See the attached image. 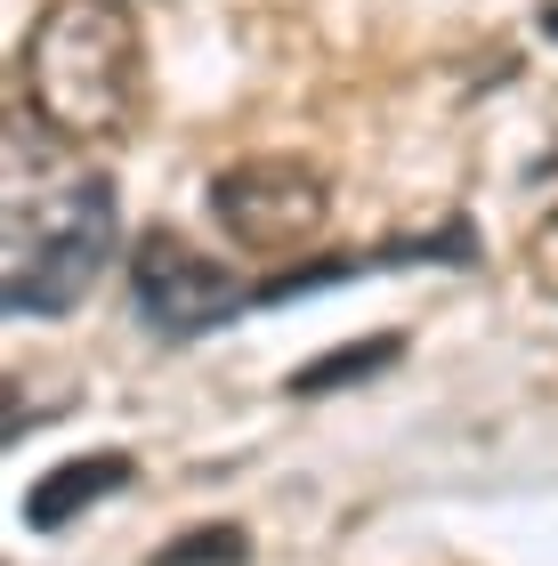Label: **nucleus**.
<instances>
[{
	"mask_svg": "<svg viewBox=\"0 0 558 566\" xmlns=\"http://www.w3.org/2000/svg\"><path fill=\"white\" fill-rule=\"evenodd\" d=\"M24 114L57 146H114L146 106V41L130 0H49L17 57Z\"/></svg>",
	"mask_w": 558,
	"mask_h": 566,
	"instance_id": "f257e3e1",
	"label": "nucleus"
},
{
	"mask_svg": "<svg viewBox=\"0 0 558 566\" xmlns=\"http://www.w3.org/2000/svg\"><path fill=\"white\" fill-rule=\"evenodd\" d=\"M122 235L106 170H49L41 187L9 195V243H0V300L17 316H65L90 300Z\"/></svg>",
	"mask_w": 558,
	"mask_h": 566,
	"instance_id": "f03ea898",
	"label": "nucleus"
},
{
	"mask_svg": "<svg viewBox=\"0 0 558 566\" xmlns=\"http://www.w3.org/2000/svg\"><path fill=\"white\" fill-rule=\"evenodd\" d=\"M211 219L235 251H308L333 219V170L308 154H243L211 178Z\"/></svg>",
	"mask_w": 558,
	"mask_h": 566,
	"instance_id": "7ed1b4c3",
	"label": "nucleus"
},
{
	"mask_svg": "<svg viewBox=\"0 0 558 566\" xmlns=\"http://www.w3.org/2000/svg\"><path fill=\"white\" fill-rule=\"evenodd\" d=\"M130 300L155 332L194 340V332H219L243 307V275L219 268L211 251H194L179 227H146L130 243Z\"/></svg>",
	"mask_w": 558,
	"mask_h": 566,
	"instance_id": "20e7f679",
	"label": "nucleus"
},
{
	"mask_svg": "<svg viewBox=\"0 0 558 566\" xmlns=\"http://www.w3.org/2000/svg\"><path fill=\"white\" fill-rule=\"evenodd\" d=\"M122 478H130V461H122V453L73 461V470L41 478V485H33V502H24V510H33V526H73V518H82V510H90L97 494H114Z\"/></svg>",
	"mask_w": 558,
	"mask_h": 566,
	"instance_id": "39448f33",
	"label": "nucleus"
}]
</instances>
